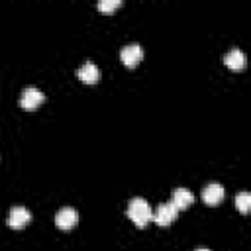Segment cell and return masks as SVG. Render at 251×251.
<instances>
[{"mask_svg": "<svg viewBox=\"0 0 251 251\" xmlns=\"http://www.w3.org/2000/svg\"><path fill=\"white\" fill-rule=\"evenodd\" d=\"M126 214H127V218H129L135 226H139V227L147 226V222L153 220V210H151L149 202H147L145 198H141V196H135V198H131V200L127 202Z\"/></svg>", "mask_w": 251, "mask_h": 251, "instance_id": "6da1fadb", "label": "cell"}, {"mask_svg": "<svg viewBox=\"0 0 251 251\" xmlns=\"http://www.w3.org/2000/svg\"><path fill=\"white\" fill-rule=\"evenodd\" d=\"M43 100H45V94H43L39 88H35V86H27V88H24V92L20 94V106L25 108V110L37 108L39 104H43Z\"/></svg>", "mask_w": 251, "mask_h": 251, "instance_id": "7a4b0ae2", "label": "cell"}, {"mask_svg": "<svg viewBox=\"0 0 251 251\" xmlns=\"http://www.w3.org/2000/svg\"><path fill=\"white\" fill-rule=\"evenodd\" d=\"M120 57H122L124 65L135 67L141 61V57H143V47L139 43H127V45H124L120 49Z\"/></svg>", "mask_w": 251, "mask_h": 251, "instance_id": "3957f363", "label": "cell"}, {"mask_svg": "<svg viewBox=\"0 0 251 251\" xmlns=\"http://www.w3.org/2000/svg\"><path fill=\"white\" fill-rule=\"evenodd\" d=\"M176 214H178V208L169 200V202H163V204L157 208V212H153V220H155L159 226H169V224L176 218Z\"/></svg>", "mask_w": 251, "mask_h": 251, "instance_id": "277c9868", "label": "cell"}, {"mask_svg": "<svg viewBox=\"0 0 251 251\" xmlns=\"http://www.w3.org/2000/svg\"><path fill=\"white\" fill-rule=\"evenodd\" d=\"M29 220H31V212L25 206H14L10 210V214H8V226L10 227H16V229L24 227Z\"/></svg>", "mask_w": 251, "mask_h": 251, "instance_id": "5b68a950", "label": "cell"}, {"mask_svg": "<svg viewBox=\"0 0 251 251\" xmlns=\"http://www.w3.org/2000/svg\"><path fill=\"white\" fill-rule=\"evenodd\" d=\"M202 200L208 206H216L224 200V186L220 182H210L202 188Z\"/></svg>", "mask_w": 251, "mask_h": 251, "instance_id": "8992f818", "label": "cell"}, {"mask_svg": "<svg viewBox=\"0 0 251 251\" xmlns=\"http://www.w3.org/2000/svg\"><path fill=\"white\" fill-rule=\"evenodd\" d=\"M76 220H78V214H76V210L71 208V206H65V208H61V210L55 214V224H57V227H61V229H71V227L76 224Z\"/></svg>", "mask_w": 251, "mask_h": 251, "instance_id": "52a82bcc", "label": "cell"}, {"mask_svg": "<svg viewBox=\"0 0 251 251\" xmlns=\"http://www.w3.org/2000/svg\"><path fill=\"white\" fill-rule=\"evenodd\" d=\"M76 76H78L82 82H86V84H94V82H98V78H100V69H98V65L86 61V63H82V65L76 69Z\"/></svg>", "mask_w": 251, "mask_h": 251, "instance_id": "ba28073f", "label": "cell"}, {"mask_svg": "<svg viewBox=\"0 0 251 251\" xmlns=\"http://www.w3.org/2000/svg\"><path fill=\"white\" fill-rule=\"evenodd\" d=\"M171 202H173L178 210H182V208H188V206L194 202V194H192V190H188V188H184V186H178V188H175Z\"/></svg>", "mask_w": 251, "mask_h": 251, "instance_id": "9c48e42d", "label": "cell"}, {"mask_svg": "<svg viewBox=\"0 0 251 251\" xmlns=\"http://www.w3.org/2000/svg\"><path fill=\"white\" fill-rule=\"evenodd\" d=\"M224 63H226L229 69L239 71V69L245 67V53H243L239 47H233V49H229V51L224 55Z\"/></svg>", "mask_w": 251, "mask_h": 251, "instance_id": "30bf717a", "label": "cell"}, {"mask_svg": "<svg viewBox=\"0 0 251 251\" xmlns=\"http://www.w3.org/2000/svg\"><path fill=\"white\" fill-rule=\"evenodd\" d=\"M235 206H237V210L241 212V214H247L249 212V208H251V194L249 192H239L237 196H235Z\"/></svg>", "mask_w": 251, "mask_h": 251, "instance_id": "8fae6325", "label": "cell"}, {"mask_svg": "<svg viewBox=\"0 0 251 251\" xmlns=\"http://www.w3.org/2000/svg\"><path fill=\"white\" fill-rule=\"evenodd\" d=\"M98 10H104V12H108V10H114V8H118L120 6V0H98Z\"/></svg>", "mask_w": 251, "mask_h": 251, "instance_id": "7c38bea8", "label": "cell"}, {"mask_svg": "<svg viewBox=\"0 0 251 251\" xmlns=\"http://www.w3.org/2000/svg\"><path fill=\"white\" fill-rule=\"evenodd\" d=\"M194 251H210V249H206V247H198V249H194Z\"/></svg>", "mask_w": 251, "mask_h": 251, "instance_id": "4fadbf2b", "label": "cell"}]
</instances>
